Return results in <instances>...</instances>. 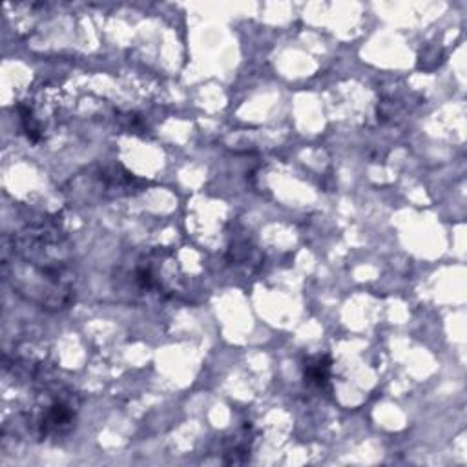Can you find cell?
Returning a JSON list of instances; mask_svg holds the SVG:
<instances>
[{"instance_id":"cell-1","label":"cell","mask_w":467,"mask_h":467,"mask_svg":"<svg viewBox=\"0 0 467 467\" xmlns=\"http://www.w3.org/2000/svg\"><path fill=\"white\" fill-rule=\"evenodd\" d=\"M3 272L21 298L42 310L59 313L75 299L72 245L51 218L33 220L4 239Z\"/></svg>"},{"instance_id":"cell-2","label":"cell","mask_w":467,"mask_h":467,"mask_svg":"<svg viewBox=\"0 0 467 467\" xmlns=\"http://www.w3.org/2000/svg\"><path fill=\"white\" fill-rule=\"evenodd\" d=\"M88 181L91 188L90 194L102 199L128 195L135 188V179L121 167H97L88 172Z\"/></svg>"},{"instance_id":"cell-3","label":"cell","mask_w":467,"mask_h":467,"mask_svg":"<svg viewBox=\"0 0 467 467\" xmlns=\"http://www.w3.org/2000/svg\"><path fill=\"white\" fill-rule=\"evenodd\" d=\"M331 369H333V361H331L329 356H325V354L310 356V358L305 361V366H303V380H305V385L316 387V389H324V387L329 384Z\"/></svg>"},{"instance_id":"cell-4","label":"cell","mask_w":467,"mask_h":467,"mask_svg":"<svg viewBox=\"0 0 467 467\" xmlns=\"http://www.w3.org/2000/svg\"><path fill=\"white\" fill-rule=\"evenodd\" d=\"M248 442H250V438L246 435L234 438V444L225 449V462L227 463H245L248 460V453H250Z\"/></svg>"}]
</instances>
